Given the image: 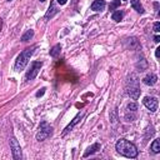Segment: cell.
<instances>
[{
  "instance_id": "17",
  "label": "cell",
  "mask_w": 160,
  "mask_h": 160,
  "mask_svg": "<svg viewBox=\"0 0 160 160\" xmlns=\"http://www.w3.org/2000/svg\"><path fill=\"white\" fill-rule=\"evenodd\" d=\"M151 150H152V152H155V154H158V152L160 151V140H159V139H155V140L152 141V144H151Z\"/></svg>"
},
{
  "instance_id": "11",
  "label": "cell",
  "mask_w": 160,
  "mask_h": 160,
  "mask_svg": "<svg viewBox=\"0 0 160 160\" xmlns=\"http://www.w3.org/2000/svg\"><path fill=\"white\" fill-rule=\"evenodd\" d=\"M105 5L106 4H105L104 0H95L91 4V10H94V11H101V10H104Z\"/></svg>"
},
{
  "instance_id": "19",
  "label": "cell",
  "mask_w": 160,
  "mask_h": 160,
  "mask_svg": "<svg viewBox=\"0 0 160 160\" xmlns=\"http://www.w3.org/2000/svg\"><path fill=\"white\" fill-rule=\"evenodd\" d=\"M118 6H120V0H114V1L110 4V10H115Z\"/></svg>"
},
{
  "instance_id": "26",
  "label": "cell",
  "mask_w": 160,
  "mask_h": 160,
  "mask_svg": "<svg viewBox=\"0 0 160 160\" xmlns=\"http://www.w3.org/2000/svg\"><path fill=\"white\" fill-rule=\"evenodd\" d=\"M8 1H11V0H8Z\"/></svg>"
},
{
  "instance_id": "21",
  "label": "cell",
  "mask_w": 160,
  "mask_h": 160,
  "mask_svg": "<svg viewBox=\"0 0 160 160\" xmlns=\"http://www.w3.org/2000/svg\"><path fill=\"white\" fill-rule=\"evenodd\" d=\"M44 92H45V89L42 88L40 91H38V92H36V96H38V98H39V96H42V95H44Z\"/></svg>"
},
{
  "instance_id": "24",
  "label": "cell",
  "mask_w": 160,
  "mask_h": 160,
  "mask_svg": "<svg viewBox=\"0 0 160 160\" xmlns=\"http://www.w3.org/2000/svg\"><path fill=\"white\" fill-rule=\"evenodd\" d=\"M154 41H155V42H159V41H160V38H159V36H155V38H154Z\"/></svg>"
},
{
  "instance_id": "15",
  "label": "cell",
  "mask_w": 160,
  "mask_h": 160,
  "mask_svg": "<svg viewBox=\"0 0 160 160\" xmlns=\"http://www.w3.org/2000/svg\"><path fill=\"white\" fill-rule=\"evenodd\" d=\"M56 12H58V9L54 6V4H51V5H50V8H49V10H48V12H46V15H45V19L52 18Z\"/></svg>"
},
{
  "instance_id": "23",
  "label": "cell",
  "mask_w": 160,
  "mask_h": 160,
  "mask_svg": "<svg viewBox=\"0 0 160 160\" xmlns=\"http://www.w3.org/2000/svg\"><path fill=\"white\" fill-rule=\"evenodd\" d=\"M155 55H156V58H159V55H160V48H158V49H156V51H155Z\"/></svg>"
},
{
  "instance_id": "12",
  "label": "cell",
  "mask_w": 160,
  "mask_h": 160,
  "mask_svg": "<svg viewBox=\"0 0 160 160\" xmlns=\"http://www.w3.org/2000/svg\"><path fill=\"white\" fill-rule=\"evenodd\" d=\"M131 8L134 9V10H136L139 14H144V8H142V5L140 4V0H131Z\"/></svg>"
},
{
  "instance_id": "13",
  "label": "cell",
  "mask_w": 160,
  "mask_h": 160,
  "mask_svg": "<svg viewBox=\"0 0 160 160\" xmlns=\"http://www.w3.org/2000/svg\"><path fill=\"white\" fill-rule=\"evenodd\" d=\"M32 36H34V30H26L22 35H21V41H29L30 39H32Z\"/></svg>"
},
{
  "instance_id": "1",
  "label": "cell",
  "mask_w": 160,
  "mask_h": 160,
  "mask_svg": "<svg viewBox=\"0 0 160 160\" xmlns=\"http://www.w3.org/2000/svg\"><path fill=\"white\" fill-rule=\"evenodd\" d=\"M115 149L122 156L131 158V159H134V158L138 156V149H136V146L132 142H130L129 140H126V139H120L116 142Z\"/></svg>"
},
{
  "instance_id": "7",
  "label": "cell",
  "mask_w": 160,
  "mask_h": 160,
  "mask_svg": "<svg viewBox=\"0 0 160 160\" xmlns=\"http://www.w3.org/2000/svg\"><path fill=\"white\" fill-rule=\"evenodd\" d=\"M142 102H144V105H145L151 112H154V111L158 110L159 101H158L156 98H154V96H145L144 100H142Z\"/></svg>"
},
{
  "instance_id": "9",
  "label": "cell",
  "mask_w": 160,
  "mask_h": 160,
  "mask_svg": "<svg viewBox=\"0 0 160 160\" xmlns=\"http://www.w3.org/2000/svg\"><path fill=\"white\" fill-rule=\"evenodd\" d=\"M156 81H158V76H156L155 74H149V75H146V76L142 79V82H144L145 85H149V86L155 85Z\"/></svg>"
},
{
  "instance_id": "10",
  "label": "cell",
  "mask_w": 160,
  "mask_h": 160,
  "mask_svg": "<svg viewBox=\"0 0 160 160\" xmlns=\"http://www.w3.org/2000/svg\"><path fill=\"white\" fill-rule=\"evenodd\" d=\"M100 148H101V145H100L99 142H95V144H92L91 146H89V148L85 150V152H84V158H88L89 155H91V154L96 152L98 150H100Z\"/></svg>"
},
{
  "instance_id": "14",
  "label": "cell",
  "mask_w": 160,
  "mask_h": 160,
  "mask_svg": "<svg viewBox=\"0 0 160 160\" xmlns=\"http://www.w3.org/2000/svg\"><path fill=\"white\" fill-rule=\"evenodd\" d=\"M122 16H124V11H121V10H116V11L112 12L111 19H112L114 21H120V20L122 19Z\"/></svg>"
},
{
  "instance_id": "16",
  "label": "cell",
  "mask_w": 160,
  "mask_h": 160,
  "mask_svg": "<svg viewBox=\"0 0 160 160\" xmlns=\"http://www.w3.org/2000/svg\"><path fill=\"white\" fill-rule=\"evenodd\" d=\"M60 51H61V45H60V44H58V45H55V46L50 50V56L56 58V56L60 54Z\"/></svg>"
},
{
  "instance_id": "2",
  "label": "cell",
  "mask_w": 160,
  "mask_h": 160,
  "mask_svg": "<svg viewBox=\"0 0 160 160\" xmlns=\"http://www.w3.org/2000/svg\"><path fill=\"white\" fill-rule=\"evenodd\" d=\"M34 50H35V46L26 48L25 50H22V51L18 55V58H16V60H15V65H14L15 71H21V70L28 65V62H29L31 55L34 54Z\"/></svg>"
},
{
  "instance_id": "3",
  "label": "cell",
  "mask_w": 160,
  "mask_h": 160,
  "mask_svg": "<svg viewBox=\"0 0 160 160\" xmlns=\"http://www.w3.org/2000/svg\"><path fill=\"white\" fill-rule=\"evenodd\" d=\"M126 94L131 99H138L140 96V88H139V80L135 74H130L126 81Z\"/></svg>"
},
{
  "instance_id": "20",
  "label": "cell",
  "mask_w": 160,
  "mask_h": 160,
  "mask_svg": "<svg viewBox=\"0 0 160 160\" xmlns=\"http://www.w3.org/2000/svg\"><path fill=\"white\" fill-rule=\"evenodd\" d=\"M154 31H155V32H159V31H160V22H159V21H156V22L154 24Z\"/></svg>"
},
{
  "instance_id": "6",
  "label": "cell",
  "mask_w": 160,
  "mask_h": 160,
  "mask_svg": "<svg viewBox=\"0 0 160 160\" xmlns=\"http://www.w3.org/2000/svg\"><path fill=\"white\" fill-rule=\"evenodd\" d=\"M10 149H11V154H12V158L15 160H20L21 159V148H20V144L18 142V140L15 138H11L10 139Z\"/></svg>"
},
{
  "instance_id": "4",
  "label": "cell",
  "mask_w": 160,
  "mask_h": 160,
  "mask_svg": "<svg viewBox=\"0 0 160 160\" xmlns=\"http://www.w3.org/2000/svg\"><path fill=\"white\" fill-rule=\"evenodd\" d=\"M52 131H54V129L49 122L41 121L40 125H39V131L36 132V140L38 141H44L45 139H48L52 135Z\"/></svg>"
},
{
  "instance_id": "8",
  "label": "cell",
  "mask_w": 160,
  "mask_h": 160,
  "mask_svg": "<svg viewBox=\"0 0 160 160\" xmlns=\"http://www.w3.org/2000/svg\"><path fill=\"white\" fill-rule=\"evenodd\" d=\"M81 118H82V112H79V114H78V115H76V116H75V118L71 120V122H70V124H69V125H68V126L64 129V131H62V136H65L68 132H70V131L74 129V126H75V125L79 122V120H80Z\"/></svg>"
},
{
  "instance_id": "5",
  "label": "cell",
  "mask_w": 160,
  "mask_h": 160,
  "mask_svg": "<svg viewBox=\"0 0 160 160\" xmlns=\"http://www.w3.org/2000/svg\"><path fill=\"white\" fill-rule=\"evenodd\" d=\"M41 66H42V62H41V61H32L30 69H29V70L26 71V74H25V81L34 80V79L36 78V75L39 74Z\"/></svg>"
},
{
  "instance_id": "25",
  "label": "cell",
  "mask_w": 160,
  "mask_h": 160,
  "mask_svg": "<svg viewBox=\"0 0 160 160\" xmlns=\"http://www.w3.org/2000/svg\"><path fill=\"white\" fill-rule=\"evenodd\" d=\"M40 1H41V2H44V1H45V0H40Z\"/></svg>"
},
{
  "instance_id": "18",
  "label": "cell",
  "mask_w": 160,
  "mask_h": 160,
  "mask_svg": "<svg viewBox=\"0 0 160 160\" xmlns=\"http://www.w3.org/2000/svg\"><path fill=\"white\" fill-rule=\"evenodd\" d=\"M126 110H128V111L136 112V110H138V104H136V102H129L128 106H126Z\"/></svg>"
},
{
  "instance_id": "22",
  "label": "cell",
  "mask_w": 160,
  "mask_h": 160,
  "mask_svg": "<svg viewBox=\"0 0 160 160\" xmlns=\"http://www.w3.org/2000/svg\"><path fill=\"white\" fill-rule=\"evenodd\" d=\"M56 1H58V4H59V5H64V4H66V1H68V0H56Z\"/></svg>"
}]
</instances>
